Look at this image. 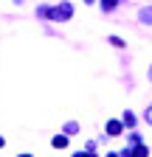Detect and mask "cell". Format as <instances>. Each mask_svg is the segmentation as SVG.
Instances as JSON below:
<instances>
[{"mask_svg": "<svg viewBox=\"0 0 152 157\" xmlns=\"http://www.w3.org/2000/svg\"><path fill=\"white\" fill-rule=\"evenodd\" d=\"M121 157H149V146H144V143H138V146H127V149L121 151Z\"/></svg>", "mask_w": 152, "mask_h": 157, "instance_id": "7a4b0ae2", "label": "cell"}, {"mask_svg": "<svg viewBox=\"0 0 152 157\" xmlns=\"http://www.w3.org/2000/svg\"><path fill=\"white\" fill-rule=\"evenodd\" d=\"M144 121H146V124H152V104H149V107H146V112H144Z\"/></svg>", "mask_w": 152, "mask_h": 157, "instance_id": "8fae6325", "label": "cell"}, {"mask_svg": "<svg viewBox=\"0 0 152 157\" xmlns=\"http://www.w3.org/2000/svg\"><path fill=\"white\" fill-rule=\"evenodd\" d=\"M138 20L144 25H152V6H144L141 11H138Z\"/></svg>", "mask_w": 152, "mask_h": 157, "instance_id": "5b68a950", "label": "cell"}, {"mask_svg": "<svg viewBox=\"0 0 152 157\" xmlns=\"http://www.w3.org/2000/svg\"><path fill=\"white\" fill-rule=\"evenodd\" d=\"M121 121H124V126H135V115H132V112H124Z\"/></svg>", "mask_w": 152, "mask_h": 157, "instance_id": "ba28073f", "label": "cell"}, {"mask_svg": "<svg viewBox=\"0 0 152 157\" xmlns=\"http://www.w3.org/2000/svg\"><path fill=\"white\" fill-rule=\"evenodd\" d=\"M17 157H34V154H28V151H23V154H17Z\"/></svg>", "mask_w": 152, "mask_h": 157, "instance_id": "5bb4252c", "label": "cell"}, {"mask_svg": "<svg viewBox=\"0 0 152 157\" xmlns=\"http://www.w3.org/2000/svg\"><path fill=\"white\" fill-rule=\"evenodd\" d=\"M107 137H118L121 132H124V121H116V118H113V121H107Z\"/></svg>", "mask_w": 152, "mask_h": 157, "instance_id": "3957f363", "label": "cell"}, {"mask_svg": "<svg viewBox=\"0 0 152 157\" xmlns=\"http://www.w3.org/2000/svg\"><path fill=\"white\" fill-rule=\"evenodd\" d=\"M76 129H79V124H76V121H70V124H65V132H68V135H73Z\"/></svg>", "mask_w": 152, "mask_h": 157, "instance_id": "9c48e42d", "label": "cell"}, {"mask_svg": "<svg viewBox=\"0 0 152 157\" xmlns=\"http://www.w3.org/2000/svg\"><path fill=\"white\" fill-rule=\"evenodd\" d=\"M85 3H87V6H90V3H96V0H85Z\"/></svg>", "mask_w": 152, "mask_h": 157, "instance_id": "e0dca14e", "label": "cell"}, {"mask_svg": "<svg viewBox=\"0 0 152 157\" xmlns=\"http://www.w3.org/2000/svg\"><path fill=\"white\" fill-rule=\"evenodd\" d=\"M146 78H149V82H152V65H149V70H146Z\"/></svg>", "mask_w": 152, "mask_h": 157, "instance_id": "4fadbf2b", "label": "cell"}, {"mask_svg": "<svg viewBox=\"0 0 152 157\" xmlns=\"http://www.w3.org/2000/svg\"><path fill=\"white\" fill-rule=\"evenodd\" d=\"M73 157H96V154H93V151H76Z\"/></svg>", "mask_w": 152, "mask_h": 157, "instance_id": "7c38bea8", "label": "cell"}, {"mask_svg": "<svg viewBox=\"0 0 152 157\" xmlns=\"http://www.w3.org/2000/svg\"><path fill=\"white\" fill-rule=\"evenodd\" d=\"M70 17H73V6L68 3V0H62L59 6L51 9V20H54V23H68Z\"/></svg>", "mask_w": 152, "mask_h": 157, "instance_id": "6da1fadb", "label": "cell"}, {"mask_svg": "<svg viewBox=\"0 0 152 157\" xmlns=\"http://www.w3.org/2000/svg\"><path fill=\"white\" fill-rule=\"evenodd\" d=\"M107 157H121V154H116V151H110V154H107Z\"/></svg>", "mask_w": 152, "mask_h": 157, "instance_id": "2e32d148", "label": "cell"}, {"mask_svg": "<svg viewBox=\"0 0 152 157\" xmlns=\"http://www.w3.org/2000/svg\"><path fill=\"white\" fill-rule=\"evenodd\" d=\"M130 143L138 146V143H141V135H138V132H130Z\"/></svg>", "mask_w": 152, "mask_h": 157, "instance_id": "30bf717a", "label": "cell"}, {"mask_svg": "<svg viewBox=\"0 0 152 157\" xmlns=\"http://www.w3.org/2000/svg\"><path fill=\"white\" fill-rule=\"evenodd\" d=\"M121 3H124V0H102L99 6H102V11H104V14H110V11H116Z\"/></svg>", "mask_w": 152, "mask_h": 157, "instance_id": "277c9868", "label": "cell"}, {"mask_svg": "<svg viewBox=\"0 0 152 157\" xmlns=\"http://www.w3.org/2000/svg\"><path fill=\"white\" fill-rule=\"evenodd\" d=\"M51 146H54V149H65V146H68V135H54V137H51Z\"/></svg>", "mask_w": 152, "mask_h": 157, "instance_id": "8992f818", "label": "cell"}, {"mask_svg": "<svg viewBox=\"0 0 152 157\" xmlns=\"http://www.w3.org/2000/svg\"><path fill=\"white\" fill-rule=\"evenodd\" d=\"M107 42H110L113 48H124V45H127L124 39H121V36H116V34H113V36H107Z\"/></svg>", "mask_w": 152, "mask_h": 157, "instance_id": "52a82bcc", "label": "cell"}, {"mask_svg": "<svg viewBox=\"0 0 152 157\" xmlns=\"http://www.w3.org/2000/svg\"><path fill=\"white\" fill-rule=\"evenodd\" d=\"M3 146H6V140H3V135H0V149H3Z\"/></svg>", "mask_w": 152, "mask_h": 157, "instance_id": "9a60e30c", "label": "cell"}]
</instances>
